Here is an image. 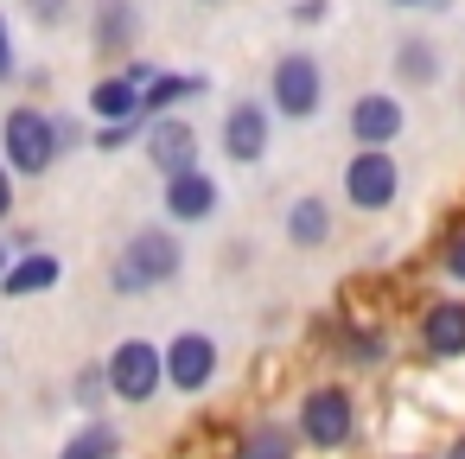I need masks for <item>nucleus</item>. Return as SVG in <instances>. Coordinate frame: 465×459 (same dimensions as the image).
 I'll return each mask as SVG.
<instances>
[{"label":"nucleus","instance_id":"19","mask_svg":"<svg viewBox=\"0 0 465 459\" xmlns=\"http://www.w3.org/2000/svg\"><path fill=\"white\" fill-rule=\"evenodd\" d=\"M128 39H134V7H128V0H103L96 52H128Z\"/></svg>","mask_w":465,"mask_h":459},{"label":"nucleus","instance_id":"3","mask_svg":"<svg viewBox=\"0 0 465 459\" xmlns=\"http://www.w3.org/2000/svg\"><path fill=\"white\" fill-rule=\"evenodd\" d=\"M103 376H109V395H122V402H153L160 383H166V357H160V344H147V338H122V344L109 351Z\"/></svg>","mask_w":465,"mask_h":459},{"label":"nucleus","instance_id":"1","mask_svg":"<svg viewBox=\"0 0 465 459\" xmlns=\"http://www.w3.org/2000/svg\"><path fill=\"white\" fill-rule=\"evenodd\" d=\"M58 122L45 115V109H7V128H0V154H7V173H26V179H39V173H52V160H58Z\"/></svg>","mask_w":465,"mask_h":459},{"label":"nucleus","instance_id":"2","mask_svg":"<svg viewBox=\"0 0 465 459\" xmlns=\"http://www.w3.org/2000/svg\"><path fill=\"white\" fill-rule=\"evenodd\" d=\"M179 262H185V249L173 243V230H134L128 249H122V262H115V287L122 294H147V287L173 281Z\"/></svg>","mask_w":465,"mask_h":459},{"label":"nucleus","instance_id":"22","mask_svg":"<svg viewBox=\"0 0 465 459\" xmlns=\"http://www.w3.org/2000/svg\"><path fill=\"white\" fill-rule=\"evenodd\" d=\"M382 357H389L382 332H376V338H370V332H357V338H351V364H382Z\"/></svg>","mask_w":465,"mask_h":459},{"label":"nucleus","instance_id":"5","mask_svg":"<svg viewBox=\"0 0 465 459\" xmlns=\"http://www.w3.org/2000/svg\"><path fill=\"white\" fill-rule=\"evenodd\" d=\"M395 192H401V166H395L389 147H363V154H351V166H344V198H351L357 211H389Z\"/></svg>","mask_w":465,"mask_h":459},{"label":"nucleus","instance_id":"4","mask_svg":"<svg viewBox=\"0 0 465 459\" xmlns=\"http://www.w3.org/2000/svg\"><path fill=\"white\" fill-rule=\"evenodd\" d=\"M268 90H274V109H281L287 122H306V115H319V103H325V71H319L312 52H287V58L274 65Z\"/></svg>","mask_w":465,"mask_h":459},{"label":"nucleus","instance_id":"25","mask_svg":"<svg viewBox=\"0 0 465 459\" xmlns=\"http://www.w3.org/2000/svg\"><path fill=\"white\" fill-rule=\"evenodd\" d=\"M7 211H14V173L0 166V217H7Z\"/></svg>","mask_w":465,"mask_h":459},{"label":"nucleus","instance_id":"20","mask_svg":"<svg viewBox=\"0 0 465 459\" xmlns=\"http://www.w3.org/2000/svg\"><path fill=\"white\" fill-rule=\"evenodd\" d=\"M401 77H408V84H433V77H440V58H433L427 39H408V45H401Z\"/></svg>","mask_w":465,"mask_h":459},{"label":"nucleus","instance_id":"6","mask_svg":"<svg viewBox=\"0 0 465 459\" xmlns=\"http://www.w3.org/2000/svg\"><path fill=\"white\" fill-rule=\"evenodd\" d=\"M160 357H166V383H173L179 395H198V389H211V376H217V338H204V332H179Z\"/></svg>","mask_w":465,"mask_h":459},{"label":"nucleus","instance_id":"26","mask_svg":"<svg viewBox=\"0 0 465 459\" xmlns=\"http://www.w3.org/2000/svg\"><path fill=\"white\" fill-rule=\"evenodd\" d=\"M33 14L39 20H64V0H33Z\"/></svg>","mask_w":465,"mask_h":459},{"label":"nucleus","instance_id":"10","mask_svg":"<svg viewBox=\"0 0 465 459\" xmlns=\"http://www.w3.org/2000/svg\"><path fill=\"white\" fill-rule=\"evenodd\" d=\"M351 135H357L363 147H389V141L401 135V103L382 96V90L357 96V109H351Z\"/></svg>","mask_w":465,"mask_h":459},{"label":"nucleus","instance_id":"18","mask_svg":"<svg viewBox=\"0 0 465 459\" xmlns=\"http://www.w3.org/2000/svg\"><path fill=\"white\" fill-rule=\"evenodd\" d=\"M198 90H204V77H153V84L141 90V122H147V115L160 122L179 96H198Z\"/></svg>","mask_w":465,"mask_h":459},{"label":"nucleus","instance_id":"27","mask_svg":"<svg viewBox=\"0 0 465 459\" xmlns=\"http://www.w3.org/2000/svg\"><path fill=\"white\" fill-rule=\"evenodd\" d=\"M7 262H14V255H7V243H0V274H7Z\"/></svg>","mask_w":465,"mask_h":459},{"label":"nucleus","instance_id":"21","mask_svg":"<svg viewBox=\"0 0 465 459\" xmlns=\"http://www.w3.org/2000/svg\"><path fill=\"white\" fill-rule=\"evenodd\" d=\"M109 395V376L103 370H77V408H96Z\"/></svg>","mask_w":465,"mask_h":459},{"label":"nucleus","instance_id":"17","mask_svg":"<svg viewBox=\"0 0 465 459\" xmlns=\"http://www.w3.org/2000/svg\"><path fill=\"white\" fill-rule=\"evenodd\" d=\"M236 459H293V434L281 421H255L236 446Z\"/></svg>","mask_w":465,"mask_h":459},{"label":"nucleus","instance_id":"15","mask_svg":"<svg viewBox=\"0 0 465 459\" xmlns=\"http://www.w3.org/2000/svg\"><path fill=\"white\" fill-rule=\"evenodd\" d=\"M287 236H293L300 249H325V243H331V211H325V198H293Z\"/></svg>","mask_w":465,"mask_h":459},{"label":"nucleus","instance_id":"23","mask_svg":"<svg viewBox=\"0 0 465 459\" xmlns=\"http://www.w3.org/2000/svg\"><path fill=\"white\" fill-rule=\"evenodd\" d=\"M446 274H452V281H465V230L446 243Z\"/></svg>","mask_w":465,"mask_h":459},{"label":"nucleus","instance_id":"11","mask_svg":"<svg viewBox=\"0 0 465 459\" xmlns=\"http://www.w3.org/2000/svg\"><path fill=\"white\" fill-rule=\"evenodd\" d=\"M420 344H427V357H459L465 351V300H433L420 313Z\"/></svg>","mask_w":465,"mask_h":459},{"label":"nucleus","instance_id":"12","mask_svg":"<svg viewBox=\"0 0 465 459\" xmlns=\"http://www.w3.org/2000/svg\"><path fill=\"white\" fill-rule=\"evenodd\" d=\"M166 211H173V224H204V217L217 211V179H211V173H179V179H166Z\"/></svg>","mask_w":465,"mask_h":459},{"label":"nucleus","instance_id":"16","mask_svg":"<svg viewBox=\"0 0 465 459\" xmlns=\"http://www.w3.org/2000/svg\"><path fill=\"white\" fill-rule=\"evenodd\" d=\"M122 453V434H115V421H84L64 446H58V459H115Z\"/></svg>","mask_w":465,"mask_h":459},{"label":"nucleus","instance_id":"13","mask_svg":"<svg viewBox=\"0 0 465 459\" xmlns=\"http://www.w3.org/2000/svg\"><path fill=\"white\" fill-rule=\"evenodd\" d=\"M58 274H64L58 255H20V262H7V274H0V294H7V300H26V294L58 287Z\"/></svg>","mask_w":465,"mask_h":459},{"label":"nucleus","instance_id":"29","mask_svg":"<svg viewBox=\"0 0 465 459\" xmlns=\"http://www.w3.org/2000/svg\"><path fill=\"white\" fill-rule=\"evenodd\" d=\"M395 7H427V0H395Z\"/></svg>","mask_w":465,"mask_h":459},{"label":"nucleus","instance_id":"7","mask_svg":"<svg viewBox=\"0 0 465 459\" xmlns=\"http://www.w3.org/2000/svg\"><path fill=\"white\" fill-rule=\"evenodd\" d=\"M351 427H357V414H351V395L344 389H312L306 402H300V434L312 440V446H344L351 440Z\"/></svg>","mask_w":465,"mask_h":459},{"label":"nucleus","instance_id":"24","mask_svg":"<svg viewBox=\"0 0 465 459\" xmlns=\"http://www.w3.org/2000/svg\"><path fill=\"white\" fill-rule=\"evenodd\" d=\"M14 77V39H7V20H0V84Z\"/></svg>","mask_w":465,"mask_h":459},{"label":"nucleus","instance_id":"14","mask_svg":"<svg viewBox=\"0 0 465 459\" xmlns=\"http://www.w3.org/2000/svg\"><path fill=\"white\" fill-rule=\"evenodd\" d=\"M90 109H96L109 128H122V122H141V90H134L128 77H103V84L90 90Z\"/></svg>","mask_w":465,"mask_h":459},{"label":"nucleus","instance_id":"28","mask_svg":"<svg viewBox=\"0 0 465 459\" xmlns=\"http://www.w3.org/2000/svg\"><path fill=\"white\" fill-rule=\"evenodd\" d=\"M446 459H465V440H459V446H452V453H446Z\"/></svg>","mask_w":465,"mask_h":459},{"label":"nucleus","instance_id":"9","mask_svg":"<svg viewBox=\"0 0 465 459\" xmlns=\"http://www.w3.org/2000/svg\"><path fill=\"white\" fill-rule=\"evenodd\" d=\"M223 154H230L236 166H255V160L268 154V109H262V103H236V109L223 115Z\"/></svg>","mask_w":465,"mask_h":459},{"label":"nucleus","instance_id":"8","mask_svg":"<svg viewBox=\"0 0 465 459\" xmlns=\"http://www.w3.org/2000/svg\"><path fill=\"white\" fill-rule=\"evenodd\" d=\"M147 160H153L166 179H179V173H198V135H192V122H179V115H160V122L147 128Z\"/></svg>","mask_w":465,"mask_h":459}]
</instances>
